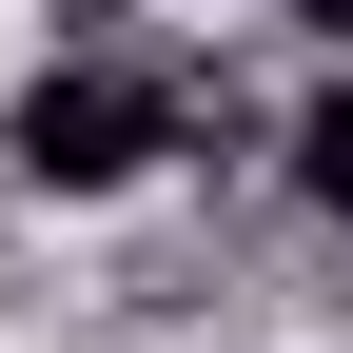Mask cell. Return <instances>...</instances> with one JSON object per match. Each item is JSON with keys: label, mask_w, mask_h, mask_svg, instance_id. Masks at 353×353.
<instances>
[{"label": "cell", "mask_w": 353, "mask_h": 353, "mask_svg": "<svg viewBox=\"0 0 353 353\" xmlns=\"http://www.w3.org/2000/svg\"><path fill=\"white\" fill-rule=\"evenodd\" d=\"M157 157H176V79L118 20H59V59H20V99H0V176L59 216H118Z\"/></svg>", "instance_id": "cell-1"}, {"label": "cell", "mask_w": 353, "mask_h": 353, "mask_svg": "<svg viewBox=\"0 0 353 353\" xmlns=\"http://www.w3.org/2000/svg\"><path fill=\"white\" fill-rule=\"evenodd\" d=\"M275 176H294V216H314V236H353V59H314V79H294Z\"/></svg>", "instance_id": "cell-2"}, {"label": "cell", "mask_w": 353, "mask_h": 353, "mask_svg": "<svg viewBox=\"0 0 353 353\" xmlns=\"http://www.w3.org/2000/svg\"><path fill=\"white\" fill-rule=\"evenodd\" d=\"M275 20H294V39H314V59H353V0H275Z\"/></svg>", "instance_id": "cell-3"}, {"label": "cell", "mask_w": 353, "mask_h": 353, "mask_svg": "<svg viewBox=\"0 0 353 353\" xmlns=\"http://www.w3.org/2000/svg\"><path fill=\"white\" fill-rule=\"evenodd\" d=\"M59 20H138V0H59Z\"/></svg>", "instance_id": "cell-4"}]
</instances>
